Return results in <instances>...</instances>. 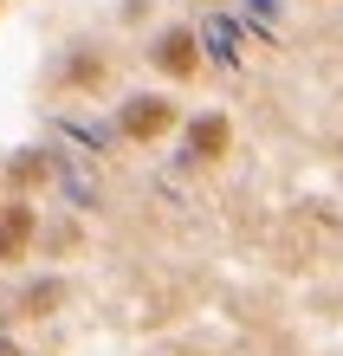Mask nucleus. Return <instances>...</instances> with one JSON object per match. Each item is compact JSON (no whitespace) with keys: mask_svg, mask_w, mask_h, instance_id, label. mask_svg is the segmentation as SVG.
<instances>
[{"mask_svg":"<svg viewBox=\"0 0 343 356\" xmlns=\"http://www.w3.org/2000/svg\"><path fill=\"white\" fill-rule=\"evenodd\" d=\"M26 240H33V214L13 201L7 220H0V259H19V253H26Z\"/></svg>","mask_w":343,"mask_h":356,"instance_id":"f03ea898","label":"nucleus"},{"mask_svg":"<svg viewBox=\"0 0 343 356\" xmlns=\"http://www.w3.org/2000/svg\"><path fill=\"white\" fill-rule=\"evenodd\" d=\"M168 123H175V104H168V97H136L130 111H123V136L149 143V136H162Z\"/></svg>","mask_w":343,"mask_h":356,"instance_id":"f257e3e1","label":"nucleus"},{"mask_svg":"<svg viewBox=\"0 0 343 356\" xmlns=\"http://www.w3.org/2000/svg\"><path fill=\"white\" fill-rule=\"evenodd\" d=\"M0 356H19V350H0Z\"/></svg>","mask_w":343,"mask_h":356,"instance_id":"39448f33","label":"nucleus"},{"mask_svg":"<svg viewBox=\"0 0 343 356\" xmlns=\"http://www.w3.org/2000/svg\"><path fill=\"white\" fill-rule=\"evenodd\" d=\"M221 143H227V123L221 117H201L195 123V156H221Z\"/></svg>","mask_w":343,"mask_h":356,"instance_id":"20e7f679","label":"nucleus"},{"mask_svg":"<svg viewBox=\"0 0 343 356\" xmlns=\"http://www.w3.org/2000/svg\"><path fill=\"white\" fill-rule=\"evenodd\" d=\"M156 65H168L175 78H188V72H195V39H188V33H168L162 46H156Z\"/></svg>","mask_w":343,"mask_h":356,"instance_id":"7ed1b4c3","label":"nucleus"}]
</instances>
